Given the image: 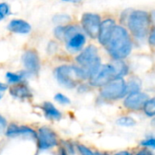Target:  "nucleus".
<instances>
[{
	"label": "nucleus",
	"instance_id": "1",
	"mask_svg": "<svg viewBox=\"0 0 155 155\" xmlns=\"http://www.w3.org/2000/svg\"><path fill=\"white\" fill-rule=\"evenodd\" d=\"M134 45V41L127 28L117 24L104 48L113 60H125L132 54Z\"/></svg>",
	"mask_w": 155,
	"mask_h": 155
},
{
	"label": "nucleus",
	"instance_id": "2",
	"mask_svg": "<svg viewBox=\"0 0 155 155\" xmlns=\"http://www.w3.org/2000/svg\"><path fill=\"white\" fill-rule=\"evenodd\" d=\"M126 28L132 35L134 41L143 43L147 37L153 25L149 12L141 9H131L125 19Z\"/></svg>",
	"mask_w": 155,
	"mask_h": 155
},
{
	"label": "nucleus",
	"instance_id": "3",
	"mask_svg": "<svg viewBox=\"0 0 155 155\" xmlns=\"http://www.w3.org/2000/svg\"><path fill=\"white\" fill-rule=\"evenodd\" d=\"M54 76L57 82L64 87L73 89L89 79L87 73L79 65L62 64L54 69Z\"/></svg>",
	"mask_w": 155,
	"mask_h": 155
},
{
	"label": "nucleus",
	"instance_id": "4",
	"mask_svg": "<svg viewBox=\"0 0 155 155\" xmlns=\"http://www.w3.org/2000/svg\"><path fill=\"white\" fill-rule=\"evenodd\" d=\"M75 62L77 65L87 73L89 78L93 76L102 65L98 48L94 45H89L79 52L75 56Z\"/></svg>",
	"mask_w": 155,
	"mask_h": 155
},
{
	"label": "nucleus",
	"instance_id": "5",
	"mask_svg": "<svg viewBox=\"0 0 155 155\" xmlns=\"http://www.w3.org/2000/svg\"><path fill=\"white\" fill-rule=\"evenodd\" d=\"M127 85L124 78H114L99 89V97L104 102L122 101L127 95Z\"/></svg>",
	"mask_w": 155,
	"mask_h": 155
},
{
	"label": "nucleus",
	"instance_id": "6",
	"mask_svg": "<svg viewBox=\"0 0 155 155\" xmlns=\"http://www.w3.org/2000/svg\"><path fill=\"white\" fill-rule=\"evenodd\" d=\"M149 98L150 95L143 91L131 93L122 100V106L125 111L130 113L143 112V109Z\"/></svg>",
	"mask_w": 155,
	"mask_h": 155
},
{
	"label": "nucleus",
	"instance_id": "7",
	"mask_svg": "<svg viewBox=\"0 0 155 155\" xmlns=\"http://www.w3.org/2000/svg\"><path fill=\"white\" fill-rule=\"evenodd\" d=\"M102 17L99 14L85 12L81 16V27L84 33L92 39H97Z\"/></svg>",
	"mask_w": 155,
	"mask_h": 155
},
{
	"label": "nucleus",
	"instance_id": "8",
	"mask_svg": "<svg viewBox=\"0 0 155 155\" xmlns=\"http://www.w3.org/2000/svg\"><path fill=\"white\" fill-rule=\"evenodd\" d=\"M114 78L116 77H115L114 67L111 64V63L106 64H102L99 70L93 76L89 78L88 84L91 87L100 89L101 87L104 86L106 84H108L110 81H112Z\"/></svg>",
	"mask_w": 155,
	"mask_h": 155
},
{
	"label": "nucleus",
	"instance_id": "9",
	"mask_svg": "<svg viewBox=\"0 0 155 155\" xmlns=\"http://www.w3.org/2000/svg\"><path fill=\"white\" fill-rule=\"evenodd\" d=\"M37 145L39 150H48L58 145L59 140L56 134L47 126L39 127L36 131Z\"/></svg>",
	"mask_w": 155,
	"mask_h": 155
},
{
	"label": "nucleus",
	"instance_id": "10",
	"mask_svg": "<svg viewBox=\"0 0 155 155\" xmlns=\"http://www.w3.org/2000/svg\"><path fill=\"white\" fill-rule=\"evenodd\" d=\"M22 63L25 71L30 74H35L40 70V57L34 49L26 50L22 55Z\"/></svg>",
	"mask_w": 155,
	"mask_h": 155
},
{
	"label": "nucleus",
	"instance_id": "11",
	"mask_svg": "<svg viewBox=\"0 0 155 155\" xmlns=\"http://www.w3.org/2000/svg\"><path fill=\"white\" fill-rule=\"evenodd\" d=\"M117 22L116 20L112 17H106L104 19H102L101 22V25H100V30H99V34L97 36V40L98 43L102 45V46H105L114 32V27L116 26Z\"/></svg>",
	"mask_w": 155,
	"mask_h": 155
},
{
	"label": "nucleus",
	"instance_id": "12",
	"mask_svg": "<svg viewBox=\"0 0 155 155\" xmlns=\"http://www.w3.org/2000/svg\"><path fill=\"white\" fill-rule=\"evenodd\" d=\"M5 135L10 138L15 137H26L35 139L36 137V131L29 126L17 125L16 124H9L5 129Z\"/></svg>",
	"mask_w": 155,
	"mask_h": 155
},
{
	"label": "nucleus",
	"instance_id": "13",
	"mask_svg": "<svg viewBox=\"0 0 155 155\" xmlns=\"http://www.w3.org/2000/svg\"><path fill=\"white\" fill-rule=\"evenodd\" d=\"M64 43L66 45V49L70 53H79L84 48V45L86 44V35L84 33L83 30L79 31L68 37L64 41Z\"/></svg>",
	"mask_w": 155,
	"mask_h": 155
},
{
	"label": "nucleus",
	"instance_id": "14",
	"mask_svg": "<svg viewBox=\"0 0 155 155\" xmlns=\"http://www.w3.org/2000/svg\"><path fill=\"white\" fill-rule=\"evenodd\" d=\"M9 93L13 97L20 100L30 99L32 97V93L29 87L24 82L12 84V86L9 88Z\"/></svg>",
	"mask_w": 155,
	"mask_h": 155
},
{
	"label": "nucleus",
	"instance_id": "15",
	"mask_svg": "<svg viewBox=\"0 0 155 155\" xmlns=\"http://www.w3.org/2000/svg\"><path fill=\"white\" fill-rule=\"evenodd\" d=\"M31 25L29 23L23 19H13L9 22L7 29L15 34H28L31 31Z\"/></svg>",
	"mask_w": 155,
	"mask_h": 155
},
{
	"label": "nucleus",
	"instance_id": "16",
	"mask_svg": "<svg viewBox=\"0 0 155 155\" xmlns=\"http://www.w3.org/2000/svg\"><path fill=\"white\" fill-rule=\"evenodd\" d=\"M111 64L114 67L116 78H125L129 74V65L124 60H113Z\"/></svg>",
	"mask_w": 155,
	"mask_h": 155
},
{
	"label": "nucleus",
	"instance_id": "17",
	"mask_svg": "<svg viewBox=\"0 0 155 155\" xmlns=\"http://www.w3.org/2000/svg\"><path fill=\"white\" fill-rule=\"evenodd\" d=\"M43 111L45 115L50 120L59 121L62 118V113L50 102H45L43 104Z\"/></svg>",
	"mask_w": 155,
	"mask_h": 155
},
{
	"label": "nucleus",
	"instance_id": "18",
	"mask_svg": "<svg viewBox=\"0 0 155 155\" xmlns=\"http://www.w3.org/2000/svg\"><path fill=\"white\" fill-rule=\"evenodd\" d=\"M126 85H127V93L128 94L140 92V91H142V88H143V82L139 77L132 76L126 81Z\"/></svg>",
	"mask_w": 155,
	"mask_h": 155
},
{
	"label": "nucleus",
	"instance_id": "19",
	"mask_svg": "<svg viewBox=\"0 0 155 155\" xmlns=\"http://www.w3.org/2000/svg\"><path fill=\"white\" fill-rule=\"evenodd\" d=\"M30 74L28 72H21V73H12V72H7L5 74V79L6 81L11 84H15L18 83H21L24 81V79Z\"/></svg>",
	"mask_w": 155,
	"mask_h": 155
},
{
	"label": "nucleus",
	"instance_id": "20",
	"mask_svg": "<svg viewBox=\"0 0 155 155\" xmlns=\"http://www.w3.org/2000/svg\"><path fill=\"white\" fill-rule=\"evenodd\" d=\"M115 124H116V125H118L120 127L132 128V127H134L137 124V122L132 116H129V115H122V116H119L115 120Z\"/></svg>",
	"mask_w": 155,
	"mask_h": 155
},
{
	"label": "nucleus",
	"instance_id": "21",
	"mask_svg": "<svg viewBox=\"0 0 155 155\" xmlns=\"http://www.w3.org/2000/svg\"><path fill=\"white\" fill-rule=\"evenodd\" d=\"M143 114L148 118H155V96L150 97L146 102L143 109Z\"/></svg>",
	"mask_w": 155,
	"mask_h": 155
},
{
	"label": "nucleus",
	"instance_id": "22",
	"mask_svg": "<svg viewBox=\"0 0 155 155\" xmlns=\"http://www.w3.org/2000/svg\"><path fill=\"white\" fill-rule=\"evenodd\" d=\"M141 148H145L151 151H155V134H148L139 142Z\"/></svg>",
	"mask_w": 155,
	"mask_h": 155
},
{
	"label": "nucleus",
	"instance_id": "23",
	"mask_svg": "<svg viewBox=\"0 0 155 155\" xmlns=\"http://www.w3.org/2000/svg\"><path fill=\"white\" fill-rule=\"evenodd\" d=\"M76 150L78 151L80 155H95L94 152L92 149H90L89 147L82 143L76 144Z\"/></svg>",
	"mask_w": 155,
	"mask_h": 155
},
{
	"label": "nucleus",
	"instance_id": "24",
	"mask_svg": "<svg viewBox=\"0 0 155 155\" xmlns=\"http://www.w3.org/2000/svg\"><path fill=\"white\" fill-rule=\"evenodd\" d=\"M10 14V6L6 3H0V21Z\"/></svg>",
	"mask_w": 155,
	"mask_h": 155
},
{
	"label": "nucleus",
	"instance_id": "25",
	"mask_svg": "<svg viewBox=\"0 0 155 155\" xmlns=\"http://www.w3.org/2000/svg\"><path fill=\"white\" fill-rule=\"evenodd\" d=\"M54 100L58 103V104H63V105H67V104H70V103H71V101H70V99L67 97V96H65L64 94H56L55 95H54Z\"/></svg>",
	"mask_w": 155,
	"mask_h": 155
},
{
	"label": "nucleus",
	"instance_id": "26",
	"mask_svg": "<svg viewBox=\"0 0 155 155\" xmlns=\"http://www.w3.org/2000/svg\"><path fill=\"white\" fill-rule=\"evenodd\" d=\"M147 43L149 44V45L155 47V25H152L151 27V30L147 37Z\"/></svg>",
	"mask_w": 155,
	"mask_h": 155
},
{
	"label": "nucleus",
	"instance_id": "27",
	"mask_svg": "<svg viewBox=\"0 0 155 155\" xmlns=\"http://www.w3.org/2000/svg\"><path fill=\"white\" fill-rule=\"evenodd\" d=\"M54 36L60 41H64V25H58L54 29Z\"/></svg>",
	"mask_w": 155,
	"mask_h": 155
},
{
	"label": "nucleus",
	"instance_id": "28",
	"mask_svg": "<svg viewBox=\"0 0 155 155\" xmlns=\"http://www.w3.org/2000/svg\"><path fill=\"white\" fill-rule=\"evenodd\" d=\"M71 17L66 15H56L54 16L53 20L54 23H64V22H69Z\"/></svg>",
	"mask_w": 155,
	"mask_h": 155
},
{
	"label": "nucleus",
	"instance_id": "29",
	"mask_svg": "<svg viewBox=\"0 0 155 155\" xmlns=\"http://www.w3.org/2000/svg\"><path fill=\"white\" fill-rule=\"evenodd\" d=\"M64 149L66 150V152H67L68 154H74V153H75V150H76V145H75V147H74V145L73 144V143L67 142V143H65Z\"/></svg>",
	"mask_w": 155,
	"mask_h": 155
},
{
	"label": "nucleus",
	"instance_id": "30",
	"mask_svg": "<svg viewBox=\"0 0 155 155\" xmlns=\"http://www.w3.org/2000/svg\"><path fill=\"white\" fill-rule=\"evenodd\" d=\"M153 152L151 151V150H148V149H145V148H141L137 151H135L133 155H153Z\"/></svg>",
	"mask_w": 155,
	"mask_h": 155
},
{
	"label": "nucleus",
	"instance_id": "31",
	"mask_svg": "<svg viewBox=\"0 0 155 155\" xmlns=\"http://www.w3.org/2000/svg\"><path fill=\"white\" fill-rule=\"evenodd\" d=\"M7 127V123H6V120L0 114V134L3 133Z\"/></svg>",
	"mask_w": 155,
	"mask_h": 155
},
{
	"label": "nucleus",
	"instance_id": "32",
	"mask_svg": "<svg viewBox=\"0 0 155 155\" xmlns=\"http://www.w3.org/2000/svg\"><path fill=\"white\" fill-rule=\"evenodd\" d=\"M134 153L130 150H122V151H118L112 155H133Z\"/></svg>",
	"mask_w": 155,
	"mask_h": 155
},
{
	"label": "nucleus",
	"instance_id": "33",
	"mask_svg": "<svg viewBox=\"0 0 155 155\" xmlns=\"http://www.w3.org/2000/svg\"><path fill=\"white\" fill-rule=\"evenodd\" d=\"M94 153H95V155H112L108 152H104V151H95Z\"/></svg>",
	"mask_w": 155,
	"mask_h": 155
},
{
	"label": "nucleus",
	"instance_id": "34",
	"mask_svg": "<svg viewBox=\"0 0 155 155\" xmlns=\"http://www.w3.org/2000/svg\"><path fill=\"white\" fill-rule=\"evenodd\" d=\"M7 88H8V86H7L5 84L0 83V92H4V91H5Z\"/></svg>",
	"mask_w": 155,
	"mask_h": 155
},
{
	"label": "nucleus",
	"instance_id": "35",
	"mask_svg": "<svg viewBox=\"0 0 155 155\" xmlns=\"http://www.w3.org/2000/svg\"><path fill=\"white\" fill-rule=\"evenodd\" d=\"M60 155H68L67 152H66V150H65L64 147L60 148Z\"/></svg>",
	"mask_w": 155,
	"mask_h": 155
},
{
	"label": "nucleus",
	"instance_id": "36",
	"mask_svg": "<svg viewBox=\"0 0 155 155\" xmlns=\"http://www.w3.org/2000/svg\"><path fill=\"white\" fill-rule=\"evenodd\" d=\"M64 2H68V3H79L82 0H62Z\"/></svg>",
	"mask_w": 155,
	"mask_h": 155
},
{
	"label": "nucleus",
	"instance_id": "37",
	"mask_svg": "<svg viewBox=\"0 0 155 155\" xmlns=\"http://www.w3.org/2000/svg\"><path fill=\"white\" fill-rule=\"evenodd\" d=\"M2 98V94H1V92H0V99Z\"/></svg>",
	"mask_w": 155,
	"mask_h": 155
},
{
	"label": "nucleus",
	"instance_id": "38",
	"mask_svg": "<svg viewBox=\"0 0 155 155\" xmlns=\"http://www.w3.org/2000/svg\"><path fill=\"white\" fill-rule=\"evenodd\" d=\"M153 155H155V153H153Z\"/></svg>",
	"mask_w": 155,
	"mask_h": 155
}]
</instances>
